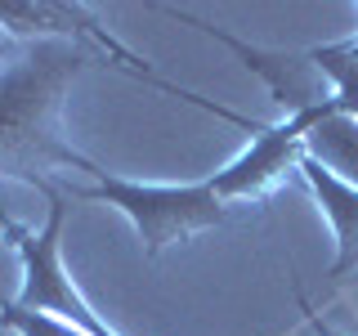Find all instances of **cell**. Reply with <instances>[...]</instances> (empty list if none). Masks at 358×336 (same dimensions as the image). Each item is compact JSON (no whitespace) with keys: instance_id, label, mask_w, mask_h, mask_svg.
I'll return each mask as SVG.
<instances>
[{"instance_id":"30bf717a","label":"cell","mask_w":358,"mask_h":336,"mask_svg":"<svg viewBox=\"0 0 358 336\" xmlns=\"http://www.w3.org/2000/svg\"><path fill=\"white\" fill-rule=\"evenodd\" d=\"M305 318H309V328H313V336H341V332H336V328H327V323H322V318H318V314H313L309 305H305Z\"/></svg>"},{"instance_id":"9c48e42d","label":"cell","mask_w":358,"mask_h":336,"mask_svg":"<svg viewBox=\"0 0 358 336\" xmlns=\"http://www.w3.org/2000/svg\"><path fill=\"white\" fill-rule=\"evenodd\" d=\"M18 50H22V41H14V36H5V31H0V72L14 63V54H18Z\"/></svg>"},{"instance_id":"7a4b0ae2","label":"cell","mask_w":358,"mask_h":336,"mask_svg":"<svg viewBox=\"0 0 358 336\" xmlns=\"http://www.w3.org/2000/svg\"><path fill=\"white\" fill-rule=\"evenodd\" d=\"M63 193L117 206L134 224L143 255H162L166 246L193 242L197 233L220 229L229 220V202L210 188V179H197V184H139V179L108 175L103 166L90 162L85 184H67Z\"/></svg>"},{"instance_id":"ba28073f","label":"cell","mask_w":358,"mask_h":336,"mask_svg":"<svg viewBox=\"0 0 358 336\" xmlns=\"http://www.w3.org/2000/svg\"><path fill=\"white\" fill-rule=\"evenodd\" d=\"M0 328H9L14 336H85L81 328L54 318V314H36V309H22L18 300H0Z\"/></svg>"},{"instance_id":"52a82bcc","label":"cell","mask_w":358,"mask_h":336,"mask_svg":"<svg viewBox=\"0 0 358 336\" xmlns=\"http://www.w3.org/2000/svg\"><path fill=\"white\" fill-rule=\"evenodd\" d=\"M305 157H313L322 171H331L336 179H345V184L358 188V117H345V112H336V104H331L309 126Z\"/></svg>"},{"instance_id":"5b68a950","label":"cell","mask_w":358,"mask_h":336,"mask_svg":"<svg viewBox=\"0 0 358 336\" xmlns=\"http://www.w3.org/2000/svg\"><path fill=\"white\" fill-rule=\"evenodd\" d=\"M166 18H179L188 22V27L206 31L210 41H220L229 54H238L246 72H255L260 81L268 85V94H273V104L282 108V117H296V112H309V108H322V104H336L331 99V85L327 76L318 72V63H313L309 50H264V45H246L242 36H233V31L215 27V22H201L193 18L188 9H171V5H157Z\"/></svg>"},{"instance_id":"3957f363","label":"cell","mask_w":358,"mask_h":336,"mask_svg":"<svg viewBox=\"0 0 358 336\" xmlns=\"http://www.w3.org/2000/svg\"><path fill=\"white\" fill-rule=\"evenodd\" d=\"M50 197V216H45L41 229L14 220L5 206H0V233L5 242L18 251L22 265V287H18V305L22 309H36V314H54V318L81 328L85 336H117L108 328V318H99V309L76 291V283L67 278L63 265V224H67V193H59V184L41 188Z\"/></svg>"},{"instance_id":"6da1fadb","label":"cell","mask_w":358,"mask_h":336,"mask_svg":"<svg viewBox=\"0 0 358 336\" xmlns=\"http://www.w3.org/2000/svg\"><path fill=\"white\" fill-rule=\"evenodd\" d=\"M85 63L99 59L76 41H22L0 72V179L50 188L63 171H90V157L59 130L63 99Z\"/></svg>"},{"instance_id":"8992f818","label":"cell","mask_w":358,"mask_h":336,"mask_svg":"<svg viewBox=\"0 0 358 336\" xmlns=\"http://www.w3.org/2000/svg\"><path fill=\"white\" fill-rule=\"evenodd\" d=\"M300 179L309 184L313 202L322 206V216H327L331 233H336V260L327 269V278H350L358 269V188L345 184V179H336L331 171H322L313 157L300 162Z\"/></svg>"},{"instance_id":"277c9868","label":"cell","mask_w":358,"mask_h":336,"mask_svg":"<svg viewBox=\"0 0 358 336\" xmlns=\"http://www.w3.org/2000/svg\"><path fill=\"white\" fill-rule=\"evenodd\" d=\"M327 108L331 104L296 112V117H282V121H273V126H260L255 139L246 144L224 171L210 175V188H215L229 206L233 202H264V197H273L291 175H300V162H305V134Z\"/></svg>"}]
</instances>
